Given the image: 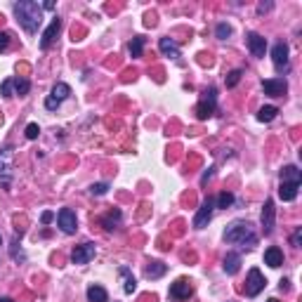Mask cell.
Segmentation results:
<instances>
[{"label":"cell","instance_id":"cell-1","mask_svg":"<svg viewBox=\"0 0 302 302\" xmlns=\"http://www.w3.org/2000/svg\"><path fill=\"white\" fill-rule=\"evenodd\" d=\"M14 14H17L19 24L26 33H36L40 21H43V7L38 5L36 0H21L14 5Z\"/></svg>","mask_w":302,"mask_h":302},{"label":"cell","instance_id":"cell-2","mask_svg":"<svg viewBox=\"0 0 302 302\" xmlns=\"http://www.w3.org/2000/svg\"><path fill=\"white\" fill-rule=\"evenodd\" d=\"M224 241L227 243H241V246H246V248H253L255 243H258V236H255V231H253V224L250 222H231L224 231Z\"/></svg>","mask_w":302,"mask_h":302},{"label":"cell","instance_id":"cell-3","mask_svg":"<svg viewBox=\"0 0 302 302\" xmlns=\"http://www.w3.org/2000/svg\"><path fill=\"white\" fill-rule=\"evenodd\" d=\"M215 107H217V90L215 88H208L203 92V97L198 102V107H196V116L205 121V118H210L215 114Z\"/></svg>","mask_w":302,"mask_h":302},{"label":"cell","instance_id":"cell-4","mask_svg":"<svg viewBox=\"0 0 302 302\" xmlns=\"http://www.w3.org/2000/svg\"><path fill=\"white\" fill-rule=\"evenodd\" d=\"M272 59H274V66L279 73L288 71V43L286 40H279L272 47Z\"/></svg>","mask_w":302,"mask_h":302},{"label":"cell","instance_id":"cell-5","mask_svg":"<svg viewBox=\"0 0 302 302\" xmlns=\"http://www.w3.org/2000/svg\"><path fill=\"white\" fill-rule=\"evenodd\" d=\"M213 210H215V201L213 198H205L201 208L196 210V217H194V229H205L210 217H213Z\"/></svg>","mask_w":302,"mask_h":302},{"label":"cell","instance_id":"cell-6","mask_svg":"<svg viewBox=\"0 0 302 302\" xmlns=\"http://www.w3.org/2000/svg\"><path fill=\"white\" fill-rule=\"evenodd\" d=\"M9 160H12V149L9 147L0 149V184L5 189H9V182H12V165H9Z\"/></svg>","mask_w":302,"mask_h":302},{"label":"cell","instance_id":"cell-7","mask_svg":"<svg viewBox=\"0 0 302 302\" xmlns=\"http://www.w3.org/2000/svg\"><path fill=\"white\" fill-rule=\"evenodd\" d=\"M69 95H71V88H69L66 83H57V85L52 88V95H50V97L45 99V109H50V111H54V109L59 107V104H62L64 99L69 97Z\"/></svg>","mask_w":302,"mask_h":302},{"label":"cell","instance_id":"cell-8","mask_svg":"<svg viewBox=\"0 0 302 302\" xmlns=\"http://www.w3.org/2000/svg\"><path fill=\"white\" fill-rule=\"evenodd\" d=\"M95 253H97L95 243H80V246H76V248H73L71 262H73V265H88L90 260L95 258Z\"/></svg>","mask_w":302,"mask_h":302},{"label":"cell","instance_id":"cell-9","mask_svg":"<svg viewBox=\"0 0 302 302\" xmlns=\"http://www.w3.org/2000/svg\"><path fill=\"white\" fill-rule=\"evenodd\" d=\"M57 222H59V229L64 234H76V229H78V220H76V213L71 208H62L57 215Z\"/></svg>","mask_w":302,"mask_h":302},{"label":"cell","instance_id":"cell-10","mask_svg":"<svg viewBox=\"0 0 302 302\" xmlns=\"http://www.w3.org/2000/svg\"><path fill=\"white\" fill-rule=\"evenodd\" d=\"M191 293H194V286H191L189 279H177L175 284L170 286V298H172V300H179V302L189 300Z\"/></svg>","mask_w":302,"mask_h":302},{"label":"cell","instance_id":"cell-11","mask_svg":"<svg viewBox=\"0 0 302 302\" xmlns=\"http://www.w3.org/2000/svg\"><path fill=\"white\" fill-rule=\"evenodd\" d=\"M265 286H267V281H265V276H262V272H260V269H250L248 281H246V293H248L250 298H255V295L262 293Z\"/></svg>","mask_w":302,"mask_h":302},{"label":"cell","instance_id":"cell-12","mask_svg":"<svg viewBox=\"0 0 302 302\" xmlns=\"http://www.w3.org/2000/svg\"><path fill=\"white\" fill-rule=\"evenodd\" d=\"M262 90H265V95H269V97H284L286 90H288V83L284 78H267L262 83Z\"/></svg>","mask_w":302,"mask_h":302},{"label":"cell","instance_id":"cell-13","mask_svg":"<svg viewBox=\"0 0 302 302\" xmlns=\"http://www.w3.org/2000/svg\"><path fill=\"white\" fill-rule=\"evenodd\" d=\"M274 215H276L274 201H272V198H267L265 208H262V231H265V236H269V234L274 231Z\"/></svg>","mask_w":302,"mask_h":302},{"label":"cell","instance_id":"cell-14","mask_svg":"<svg viewBox=\"0 0 302 302\" xmlns=\"http://www.w3.org/2000/svg\"><path fill=\"white\" fill-rule=\"evenodd\" d=\"M59 28H62V21H59V17H54L52 21H50V26L45 28L43 38H40V50H47L50 45L57 40V36H59Z\"/></svg>","mask_w":302,"mask_h":302},{"label":"cell","instance_id":"cell-15","mask_svg":"<svg viewBox=\"0 0 302 302\" xmlns=\"http://www.w3.org/2000/svg\"><path fill=\"white\" fill-rule=\"evenodd\" d=\"M246 43H248L253 57H258V59H262V57H265V52H267V40L260 36V33H248Z\"/></svg>","mask_w":302,"mask_h":302},{"label":"cell","instance_id":"cell-16","mask_svg":"<svg viewBox=\"0 0 302 302\" xmlns=\"http://www.w3.org/2000/svg\"><path fill=\"white\" fill-rule=\"evenodd\" d=\"M265 265H269L272 269H276V267L284 265V253H281V248L269 246V248L265 250Z\"/></svg>","mask_w":302,"mask_h":302},{"label":"cell","instance_id":"cell-17","mask_svg":"<svg viewBox=\"0 0 302 302\" xmlns=\"http://www.w3.org/2000/svg\"><path fill=\"white\" fill-rule=\"evenodd\" d=\"M160 52H163V57H170V59H179V47L177 43L172 40V38H160Z\"/></svg>","mask_w":302,"mask_h":302},{"label":"cell","instance_id":"cell-18","mask_svg":"<svg viewBox=\"0 0 302 302\" xmlns=\"http://www.w3.org/2000/svg\"><path fill=\"white\" fill-rule=\"evenodd\" d=\"M222 267H224V272H227V274L234 276L241 269V255H239V253H227Z\"/></svg>","mask_w":302,"mask_h":302},{"label":"cell","instance_id":"cell-19","mask_svg":"<svg viewBox=\"0 0 302 302\" xmlns=\"http://www.w3.org/2000/svg\"><path fill=\"white\" fill-rule=\"evenodd\" d=\"M298 189H300V184H295V182H281V187H279V196H281L284 201H295Z\"/></svg>","mask_w":302,"mask_h":302},{"label":"cell","instance_id":"cell-20","mask_svg":"<svg viewBox=\"0 0 302 302\" xmlns=\"http://www.w3.org/2000/svg\"><path fill=\"white\" fill-rule=\"evenodd\" d=\"M281 182H295V184H300L302 170H298L295 165H286V168L281 170Z\"/></svg>","mask_w":302,"mask_h":302},{"label":"cell","instance_id":"cell-21","mask_svg":"<svg viewBox=\"0 0 302 302\" xmlns=\"http://www.w3.org/2000/svg\"><path fill=\"white\" fill-rule=\"evenodd\" d=\"M118 274L123 276V291L125 293H135V291H137V281H135V276L130 274V269H128V267H121Z\"/></svg>","mask_w":302,"mask_h":302},{"label":"cell","instance_id":"cell-22","mask_svg":"<svg viewBox=\"0 0 302 302\" xmlns=\"http://www.w3.org/2000/svg\"><path fill=\"white\" fill-rule=\"evenodd\" d=\"M88 300L90 302H109V293L102 286H90L88 288Z\"/></svg>","mask_w":302,"mask_h":302},{"label":"cell","instance_id":"cell-23","mask_svg":"<svg viewBox=\"0 0 302 302\" xmlns=\"http://www.w3.org/2000/svg\"><path fill=\"white\" fill-rule=\"evenodd\" d=\"M168 272V265H163V262H149V267H147V279H160V276Z\"/></svg>","mask_w":302,"mask_h":302},{"label":"cell","instance_id":"cell-24","mask_svg":"<svg viewBox=\"0 0 302 302\" xmlns=\"http://www.w3.org/2000/svg\"><path fill=\"white\" fill-rule=\"evenodd\" d=\"M276 114H279V109L272 107V104H269V107H262L258 111V121L260 123H269V121H274L276 118Z\"/></svg>","mask_w":302,"mask_h":302},{"label":"cell","instance_id":"cell-25","mask_svg":"<svg viewBox=\"0 0 302 302\" xmlns=\"http://www.w3.org/2000/svg\"><path fill=\"white\" fill-rule=\"evenodd\" d=\"M128 50H130V57H142V50H144V36H135L128 45Z\"/></svg>","mask_w":302,"mask_h":302},{"label":"cell","instance_id":"cell-26","mask_svg":"<svg viewBox=\"0 0 302 302\" xmlns=\"http://www.w3.org/2000/svg\"><path fill=\"white\" fill-rule=\"evenodd\" d=\"M28 90H31V83L26 78H14V95L24 97V95H28Z\"/></svg>","mask_w":302,"mask_h":302},{"label":"cell","instance_id":"cell-27","mask_svg":"<svg viewBox=\"0 0 302 302\" xmlns=\"http://www.w3.org/2000/svg\"><path fill=\"white\" fill-rule=\"evenodd\" d=\"M102 222H104V227H107V229L111 231V229H114V224L121 222V210H111V213H109L107 217L102 220Z\"/></svg>","mask_w":302,"mask_h":302},{"label":"cell","instance_id":"cell-28","mask_svg":"<svg viewBox=\"0 0 302 302\" xmlns=\"http://www.w3.org/2000/svg\"><path fill=\"white\" fill-rule=\"evenodd\" d=\"M12 88H14V78H5L2 80V85H0V95L5 99L14 97V92H12Z\"/></svg>","mask_w":302,"mask_h":302},{"label":"cell","instance_id":"cell-29","mask_svg":"<svg viewBox=\"0 0 302 302\" xmlns=\"http://www.w3.org/2000/svg\"><path fill=\"white\" fill-rule=\"evenodd\" d=\"M241 69H234V71H229L227 73V78H224V83H227V88H236L239 85V80H241Z\"/></svg>","mask_w":302,"mask_h":302},{"label":"cell","instance_id":"cell-30","mask_svg":"<svg viewBox=\"0 0 302 302\" xmlns=\"http://www.w3.org/2000/svg\"><path fill=\"white\" fill-rule=\"evenodd\" d=\"M231 203H234V194H229V191H222V194L217 196V208L227 210Z\"/></svg>","mask_w":302,"mask_h":302},{"label":"cell","instance_id":"cell-31","mask_svg":"<svg viewBox=\"0 0 302 302\" xmlns=\"http://www.w3.org/2000/svg\"><path fill=\"white\" fill-rule=\"evenodd\" d=\"M215 33H217V38H220V40H224V38L231 36V26H229V24H224V21H220V24H217V28H215Z\"/></svg>","mask_w":302,"mask_h":302},{"label":"cell","instance_id":"cell-32","mask_svg":"<svg viewBox=\"0 0 302 302\" xmlns=\"http://www.w3.org/2000/svg\"><path fill=\"white\" fill-rule=\"evenodd\" d=\"M107 191H109L107 182H99V184H92V187H90V194H92V196H104Z\"/></svg>","mask_w":302,"mask_h":302},{"label":"cell","instance_id":"cell-33","mask_svg":"<svg viewBox=\"0 0 302 302\" xmlns=\"http://www.w3.org/2000/svg\"><path fill=\"white\" fill-rule=\"evenodd\" d=\"M38 133H40V128H38L36 123H28L26 125V140H36Z\"/></svg>","mask_w":302,"mask_h":302},{"label":"cell","instance_id":"cell-34","mask_svg":"<svg viewBox=\"0 0 302 302\" xmlns=\"http://www.w3.org/2000/svg\"><path fill=\"white\" fill-rule=\"evenodd\" d=\"M291 243H293L295 248H300V243H302V227H298V229L293 231V236H291Z\"/></svg>","mask_w":302,"mask_h":302},{"label":"cell","instance_id":"cell-35","mask_svg":"<svg viewBox=\"0 0 302 302\" xmlns=\"http://www.w3.org/2000/svg\"><path fill=\"white\" fill-rule=\"evenodd\" d=\"M9 45V33H5V31H0V52H5Z\"/></svg>","mask_w":302,"mask_h":302},{"label":"cell","instance_id":"cell-36","mask_svg":"<svg viewBox=\"0 0 302 302\" xmlns=\"http://www.w3.org/2000/svg\"><path fill=\"white\" fill-rule=\"evenodd\" d=\"M52 220H54V213H50V210H45L43 217H40V222H43V224H50Z\"/></svg>","mask_w":302,"mask_h":302},{"label":"cell","instance_id":"cell-37","mask_svg":"<svg viewBox=\"0 0 302 302\" xmlns=\"http://www.w3.org/2000/svg\"><path fill=\"white\" fill-rule=\"evenodd\" d=\"M269 7H272V2H262V5L258 7V12H267Z\"/></svg>","mask_w":302,"mask_h":302},{"label":"cell","instance_id":"cell-38","mask_svg":"<svg viewBox=\"0 0 302 302\" xmlns=\"http://www.w3.org/2000/svg\"><path fill=\"white\" fill-rule=\"evenodd\" d=\"M0 302H14L12 298H0Z\"/></svg>","mask_w":302,"mask_h":302},{"label":"cell","instance_id":"cell-39","mask_svg":"<svg viewBox=\"0 0 302 302\" xmlns=\"http://www.w3.org/2000/svg\"><path fill=\"white\" fill-rule=\"evenodd\" d=\"M267 302H279V300H274V298H272V300H267Z\"/></svg>","mask_w":302,"mask_h":302}]
</instances>
